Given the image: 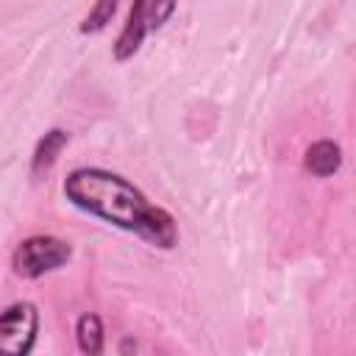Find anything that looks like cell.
<instances>
[{"label": "cell", "instance_id": "cell-1", "mask_svg": "<svg viewBox=\"0 0 356 356\" xmlns=\"http://www.w3.org/2000/svg\"><path fill=\"white\" fill-rule=\"evenodd\" d=\"M61 192L70 206L97 217L125 234L139 236L150 248L172 250L181 239L175 217L153 203L134 181L106 167H75L67 172Z\"/></svg>", "mask_w": 356, "mask_h": 356}, {"label": "cell", "instance_id": "cell-2", "mask_svg": "<svg viewBox=\"0 0 356 356\" xmlns=\"http://www.w3.org/2000/svg\"><path fill=\"white\" fill-rule=\"evenodd\" d=\"M72 259V245L53 234H33L22 239L11 253V273L22 281L44 278L47 273H56L67 267Z\"/></svg>", "mask_w": 356, "mask_h": 356}, {"label": "cell", "instance_id": "cell-3", "mask_svg": "<svg viewBox=\"0 0 356 356\" xmlns=\"http://www.w3.org/2000/svg\"><path fill=\"white\" fill-rule=\"evenodd\" d=\"M39 309L31 300H17L0 312V356H28L39 337Z\"/></svg>", "mask_w": 356, "mask_h": 356}, {"label": "cell", "instance_id": "cell-4", "mask_svg": "<svg viewBox=\"0 0 356 356\" xmlns=\"http://www.w3.org/2000/svg\"><path fill=\"white\" fill-rule=\"evenodd\" d=\"M147 0H131V8H128V17L111 44V58L117 64H125L131 61L142 44H145V36H147Z\"/></svg>", "mask_w": 356, "mask_h": 356}, {"label": "cell", "instance_id": "cell-5", "mask_svg": "<svg viewBox=\"0 0 356 356\" xmlns=\"http://www.w3.org/2000/svg\"><path fill=\"white\" fill-rule=\"evenodd\" d=\"M67 145H70V131L67 128H50V131H44L36 139L33 153H31V175L33 178H42L44 172H50Z\"/></svg>", "mask_w": 356, "mask_h": 356}, {"label": "cell", "instance_id": "cell-6", "mask_svg": "<svg viewBox=\"0 0 356 356\" xmlns=\"http://www.w3.org/2000/svg\"><path fill=\"white\" fill-rule=\"evenodd\" d=\"M303 167L314 178H328L342 170V147L334 139H317L303 153Z\"/></svg>", "mask_w": 356, "mask_h": 356}, {"label": "cell", "instance_id": "cell-7", "mask_svg": "<svg viewBox=\"0 0 356 356\" xmlns=\"http://www.w3.org/2000/svg\"><path fill=\"white\" fill-rule=\"evenodd\" d=\"M75 342H78L81 353H86V356H100L106 350V328H103L100 314L83 312L75 320Z\"/></svg>", "mask_w": 356, "mask_h": 356}, {"label": "cell", "instance_id": "cell-8", "mask_svg": "<svg viewBox=\"0 0 356 356\" xmlns=\"http://www.w3.org/2000/svg\"><path fill=\"white\" fill-rule=\"evenodd\" d=\"M117 8H120V0H95L92 8H89V14L81 19L78 31H81L83 36H95V33L106 31V28L111 25Z\"/></svg>", "mask_w": 356, "mask_h": 356}, {"label": "cell", "instance_id": "cell-9", "mask_svg": "<svg viewBox=\"0 0 356 356\" xmlns=\"http://www.w3.org/2000/svg\"><path fill=\"white\" fill-rule=\"evenodd\" d=\"M178 0H147V31H161L175 14Z\"/></svg>", "mask_w": 356, "mask_h": 356}, {"label": "cell", "instance_id": "cell-10", "mask_svg": "<svg viewBox=\"0 0 356 356\" xmlns=\"http://www.w3.org/2000/svg\"><path fill=\"white\" fill-rule=\"evenodd\" d=\"M128 350H136V342H131V339H125V342L120 345V353H128Z\"/></svg>", "mask_w": 356, "mask_h": 356}]
</instances>
